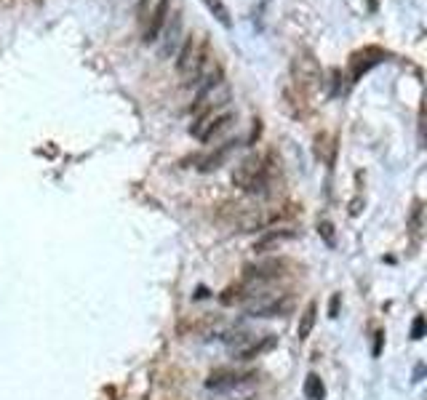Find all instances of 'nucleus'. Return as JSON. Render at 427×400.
Masks as SVG:
<instances>
[{"label": "nucleus", "instance_id": "5", "mask_svg": "<svg viewBox=\"0 0 427 400\" xmlns=\"http://www.w3.org/2000/svg\"><path fill=\"white\" fill-rule=\"evenodd\" d=\"M259 382V374L251 368H214L206 376V387L214 392H235Z\"/></svg>", "mask_w": 427, "mask_h": 400}, {"label": "nucleus", "instance_id": "2", "mask_svg": "<svg viewBox=\"0 0 427 400\" xmlns=\"http://www.w3.org/2000/svg\"><path fill=\"white\" fill-rule=\"evenodd\" d=\"M275 174V155H249L233 171V184L249 195H265Z\"/></svg>", "mask_w": 427, "mask_h": 400}, {"label": "nucleus", "instance_id": "8", "mask_svg": "<svg viewBox=\"0 0 427 400\" xmlns=\"http://www.w3.org/2000/svg\"><path fill=\"white\" fill-rule=\"evenodd\" d=\"M275 345H278L275 333H256L254 339H249L243 347L233 349V358H235V360H240V363H249V360H256V358H262L265 352H270Z\"/></svg>", "mask_w": 427, "mask_h": 400}, {"label": "nucleus", "instance_id": "15", "mask_svg": "<svg viewBox=\"0 0 427 400\" xmlns=\"http://www.w3.org/2000/svg\"><path fill=\"white\" fill-rule=\"evenodd\" d=\"M305 395L310 400H324L326 398V387L321 382V376L318 374H310L308 379H305Z\"/></svg>", "mask_w": 427, "mask_h": 400}, {"label": "nucleus", "instance_id": "11", "mask_svg": "<svg viewBox=\"0 0 427 400\" xmlns=\"http://www.w3.org/2000/svg\"><path fill=\"white\" fill-rule=\"evenodd\" d=\"M169 3L171 0H155L153 3V11H150V19H147V24H144V40L147 43H153L158 33H160V27L166 24V17H169Z\"/></svg>", "mask_w": 427, "mask_h": 400}, {"label": "nucleus", "instance_id": "1", "mask_svg": "<svg viewBox=\"0 0 427 400\" xmlns=\"http://www.w3.org/2000/svg\"><path fill=\"white\" fill-rule=\"evenodd\" d=\"M214 70V51L208 35H190L176 56V72L185 86H198Z\"/></svg>", "mask_w": 427, "mask_h": 400}, {"label": "nucleus", "instance_id": "10", "mask_svg": "<svg viewBox=\"0 0 427 400\" xmlns=\"http://www.w3.org/2000/svg\"><path fill=\"white\" fill-rule=\"evenodd\" d=\"M385 59V51L382 49H376V46H366L363 51H355L353 56H350V70H353V75L358 78L360 72L371 70L374 64H379Z\"/></svg>", "mask_w": 427, "mask_h": 400}, {"label": "nucleus", "instance_id": "4", "mask_svg": "<svg viewBox=\"0 0 427 400\" xmlns=\"http://www.w3.org/2000/svg\"><path fill=\"white\" fill-rule=\"evenodd\" d=\"M294 310V296L291 291H262L246 302L249 318H283Z\"/></svg>", "mask_w": 427, "mask_h": 400}, {"label": "nucleus", "instance_id": "12", "mask_svg": "<svg viewBox=\"0 0 427 400\" xmlns=\"http://www.w3.org/2000/svg\"><path fill=\"white\" fill-rule=\"evenodd\" d=\"M256 291L251 286H246V283H240V286H230V288H224L222 294H219V302L222 304H240V302H246V299H251Z\"/></svg>", "mask_w": 427, "mask_h": 400}, {"label": "nucleus", "instance_id": "6", "mask_svg": "<svg viewBox=\"0 0 427 400\" xmlns=\"http://www.w3.org/2000/svg\"><path fill=\"white\" fill-rule=\"evenodd\" d=\"M233 123H235V115L230 110H222V112L208 115V118H195V123L190 125V134L201 141H211L217 139L219 134H224Z\"/></svg>", "mask_w": 427, "mask_h": 400}, {"label": "nucleus", "instance_id": "18", "mask_svg": "<svg viewBox=\"0 0 427 400\" xmlns=\"http://www.w3.org/2000/svg\"><path fill=\"white\" fill-rule=\"evenodd\" d=\"M321 232L326 235V241H328V243H334V235H331V225H328V222L321 225Z\"/></svg>", "mask_w": 427, "mask_h": 400}, {"label": "nucleus", "instance_id": "7", "mask_svg": "<svg viewBox=\"0 0 427 400\" xmlns=\"http://www.w3.org/2000/svg\"><path fill=\"white\" fill-rule=\"evenodd\" d=\"M283 270H286V261H281V259L249 264V267L243 270V283L251 286L256 291L259 286H267V283H273V280L283 278Z\"/></svg>", "mask_w": 427, "mask_h": 400}, {"label": "nucleus", "instance_id": "19", "mask_svg": "<svg viewBox=\"0 0 427 400\" xmlns=\"http://www.w3.org/2000/svg\"><path fill=\"white\" fill-rule=\"evenodd\" d=\"M337 307H340V296H331V307H328L331 318H337Z\"/></svg>", "mask_w": 427, "mask_h": 400}, {"label": "nucleus", "instance_id": "16", "mask_svg": "<svg viewBox=\"0 0 427 400\" xmlns=\"http://www.w3.org/2000/svg\"><path fill=\"white\" fill-rule=\"evenodd\" d=\"M203 3L208 6V11L222 21L224 27H230V11H227V6H224L222 0H203Z\"/></svg>", "mask_w": 427, "mask_h": 400}, {"label": "nucleus", "instance_id": "9", "mask_svg": "<svg viewBox=\"0 0 427 400\" xmlns=\"http://www.w3.org/2000/svg\"><path fill=\"white\" fill-rule=\"evenodd\" d=\"M296 238V229H289V227H281V229H262V235L254 241V251L256 254H267V251H275L278 245L289 243Z\"/></svg>", "mask_w": 427, "mask_h": 400}, {"label": "nucleus", "instance_id": "13", "mask_svg": "<svg viewBox=\"0 0 427 400\" xmlns=\"http://www.w3.org/2000/svg\"><path fill=\"white\" fill-rule=\"evenodd\" d=\"M315 318H318V304H315V302H310L308 307H305V313L299 315V326H296V336H299V342H305L310 333H312Z\"/></svg>", "mask_w": 427, "mask_h": 400}, {"label": "nucleus", "instance_id": "3", "mask_svg": "<svg viewBox=\"0 0 427 400\" xmlns=\"http://www.w3.org/2000/svg\"><path fill=\"white\" fill-rule=\"evenodd\" d=\"M324 83V70L318 64V59L312 56V51H299L291 62V86L299 94L310 96L312 91H318Z\"/></svg>", "mask_w": 427, "mask_h": 400}, {"label": "nucleus", "instance_id": "14", "mask_svg": "<svg viewBox=\"0 0 427 400\" xmlns=\"http://www.w3.org/2000/svg\"><path fill=\"white\" fill-rule=\"evenodd\" d=\"M230 150H233V141H227V144H224V147H219L217 153L206 155L203 160H201V166H198V168H201V171H214V168H219V163H222L224 157H227V153H230Z\"/></svg>", "mask_w": 427, "mask_h": 400}, {"label": "nucleus", "instance_id": "17", "mask_svg": "<svg viewBox=\"0 0 427 400\" xmlns=\"http://www.w3.org/2000/svg\"><path fill=\"white\" fill-rule=\"evenodd\" d=\"M422 333H425V318L417 315V320H414V326H411V336H414V339H422Z\"/></svg>", "mask_w": 427, "mask_h": 400}]
</instances>
